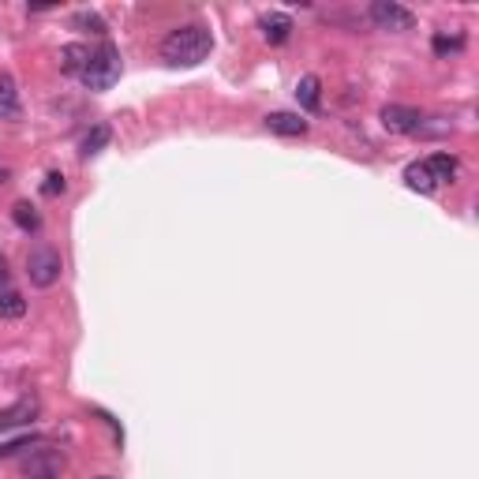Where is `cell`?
I'll return each mask as SVG.
<instances>
[{
  "mask_svg": "<svg viewBox=\"0 0 479 479\" xmlns=\"http://www.w3.org/2000/svg\"><path fill=\"white\" fill-rule=\"evenodd\" d=\"M4 180H8V169H4V165H0V184H4Z\"/></svg>",
  "mask_w": 479,
  "mask_h": 479,
  "instance_id": "21",
  "label": "cell"
},
{
  "mask_svg": "<svg viewBox=\"0 0 479 479\" xmlns=\"http://www.w3.org/2000/svg\"><path fill=\"white\" fill-rule=\"evenodd\" d=\"M457 49H465V38H445V34H438L435 38V53H457Z\"/></svg>",
  "mask_w": 479,
  "mask_h": 479,
  "instance_id": "17",
  "label": "cell"
},
{
  "mask_svg": "<svg viewBox=\"0 0 479 479\" xmlns=\"http://www.w3.org/2000/svg\"><path fill=\"white\" fill-rule=\"evenodd\" d=\"M405 184L412 187V191H420V195H430L438 184L430 180V172H427V165L423 162H412L408 169H405Z\"/></svg>",
  "mask_w": 479,
  "mask_h": 479,
  "instance_id": "13",
  "label": "cell"
},
{
  "mask_svg": "<svg viewBox=\"0 0 479 479\" xmlns=\"http://www.w3.org/2000/svg\"><path fill=\"white\" fill-rule=\"evenodd\" d=\"M87 60H90V49H87V45H64V49H60V72L83 75Z\"/></svg>",
  "mask_w": 479,
  "mask_h": 479,
  "instance_id": "11",
  "label": "cell"
},
{
  "mask_svg": "<svg viewBox=\"0 0 479 479\" xmlns=\"http://www.w3.org/2000/svg\"><path fill=\"white\" fill-rule=\"evenodd\" d=\"M0 281H4V259H0Z\"/></svg>",
  "mask_w": 479,
  "mask_h": 479,
  "instance_id": "22",
  "label": "cell"
},
{
  "mask_svg": "<svg viewBox=\"0 0 479 479\" xmlns=\"http://www.w3.org/2000/svg\"><path fill=\"white\" fill-rule=\"evenodd\" d=\"M210 49H214V34L206 27H177L162 42V57L172 68H195V64L210 57Z\"/></svg>",
  "mask_w": 479,
  "mask_h": 479,
  "instance_id": "1",
  "label": "cell"
},
{
  "mask_svg": "<svg viewBox=\"0 0 479 479\" xmlns=\"http://www.w3.org/2000/svg\"><path fill=\"white\" fill-rule=\"evenodd\" d=\"M423 165H427V172H430V180H435V184H450V180L457 177V157H453V154H445V150L430 154Z\"/></svg>",
  "mask_w": 479,
  "mask_h": 479,
  "instance_id": "8",
  "label": "cell"
},
{
  "mask_svg": "<svg viewBox=\"0 0 479 479\" xmlns=\"http://www.w3.org/2000/svg\"><path fill=\"white\" fill-rule=\"evenodd\" d=\"M371 19L382 30H397V34L416 27V15H412L405 4H397V0H375V4H371Z\"/></svg>",
  "mask_w": 479,
  "mask_h": 479,
  "instance_id": "4",
  "label": "cell"
},
{
  "mask_svg": "<svg viewBox=\"0 0 479 479\" xmlns=\"http://www.w3.org/2000/svg\"><path fill=\"white\" fill-rule=\"evenodd\" d=\"M60 270H64L60 251H53V247H34V251H30V259H27V278L34 281L38 289H53V285L60 281Z\"/></svg>",
  "mask_w": 479,
  "mask_h": 479,
  "instance_id": "3",
  "label": "cell"
},
{
  "mask_svg": "<svg viewBox=\"0 0 479 479\" xmlns=\"http://www.w3.org/2000/svg\"><path fill=\"white\" fill-rule=\"evenodd\" d=\"M15 225H19V229H38L42 217L34 214V206H30V202H15Z\"/></svg>",
  "mask_w": 479,
  "mask_h": 479,
  "instance_id": "16",
  "label": "cell"
},
{
  "mask_svg": "<svg viewBox=\"0 0 479 479\" xmlns=\"http://www.w3.org/2000/svg\"><path fill=\"white\" fill-rule=\"evenodd\" d=\"M109 139H113V132H109L105 124H98V127H94V132H90V135L83 139V154H87V157H90V154H98V150L105 147Z\"/></svg>",
  "mask_w": 479,
  "mask_h": 479,
  "instance_id": "15",
  "label": "cell"
},
{
  "mask_svg": "<svg viewBox=\"0 0 479 479\" xmlns=\"http://www.w3.org/2000/svg\"><path fill=\"white\" fill-rule=\"evenodd\" d=\"M296 98L303 109H318V102H323V83H318L315 75H303L300 87H296Z\"/></svg>",
  "mask_w": 479,
  "mask_h": 479,
  "instance_id": "14",
  "label": "cell"
},
{
  "mask_svg": "<svg viewBox=\"0 0 479 479\" xmlns=\"http://www.w3.org/2000/svg\"><path fill=\"white\" fill-rule=\"evenodd\" d=\"M420 124L423 117L416 113V109H408V105H386L382 109V127L393 135H412V132H420Z\"/></svg>",
  "mask_w": 479,
  "mask_h": 479,
  "instance_id": "5",
  "label": "cell"
},
{
  "mask_svg": "<svg viewBox=\"0 0 479 479\" xmlns=\"http://www.w3.org/2000/svg\"><path fill=\"white\" fill-rule=\"evenodd\" d=\"M98 479H113V475H98Z\"/></svg>",
  "mask_w": 479,
  "mask_h": 479,
  "instance_id": "23",
  "label": "cell"
},
{
  "mask_svg": "<svg viewBox=\"0 0 479 479\" xmlns=\"http://www.w3.org/2000/svg\"><path fill=\"white\" fill-rule=\"evenodd\" d=\"M266 127H270V132H274V135H303V132H308V120H303L300 113H270L266 117Z\"/></svg>",
  "mask_w": 479,
  "mask_h": 479,
  "instance_id": "9",
  "label": "cell"
},
{
  "mask_svg": "<svg viewBox=\"0 0 479 479\" xmlns=\"http://www.w3.org/2000/svg\"><path fill=\"white\" fill-rule=\"evenodd\" d=\"M75 23H79V27H94V30H98V34L105 30V23H102L94 11H79V15H75Z\"/></svg>",
  "mask_w": 479,
  "mask_h": 479,
  "instance_id": "20",
  "label": "cell"
},
{
  "mask_svg": "<svg viewBox=\"0 0 479 479\" xmlns=\"http://www.w3.org/2000/svg\"><path fill=\"white\" fill-rule=\"evenodd\" d=\"M38 416V397H23V401H15L11 408L0 412V430H11V427H23Z\"/></svg>",
  "mask_w": 479,
  "mask_h": 479,
  "instance_id": "6",
  "label": "cell"
},
{
  "mask_svg": "<svg viewBox=\"0 0 479 479\" xmlns=\"http://www.w3.org/2000/svg\"><path fill=\"white\" fill-rule=\"evenodd\" d=\"M262 34H266L270 45H285V42H289V34H293V19H289V15H281V11L266 15V19H262Z\"/></svg>",
  "mask_w": 479,
  "mask_h": 479,
  "instance_id": "10",
  "label": "cell"
},
{
  "mask_svg": "<svg viewBox=\"0 0 479 479\" xmlns=\"http://www.w3.org/2000/svg\"><path fill=\"white\" fill-rule=\"evenodd\" d=\"M42 191H45V195H60V191H64V177H60V172H49L45 184H42Z\"/></svg>",
  "mask_w": 479,
  "mask_h": 479,
  "instance_id": "19",
  "label": "cell"
},
{
  "mask_svg": "<svg viewBox=\"0 0 479 479\" xmlns=\"http://www.w3.org/2000/svg\"><path fill=\"white\" fill-rule=\"evenodd\" d=\"M27 315V300L19 289H11V285H4L0 289V318H23Z\"/></svg>",
  "mask_w": 479,
  "mask_h": 479,
  "instance_id": "12",
  "label": "cell"
},
{
  "mask_svg": "<svg viewBox=\"0 0 479 479\" xmlns=\"http://www.w3.org/2000/svg\"><path fill=\"white\" fill-rule=\"evenodd\" d=\"M120 79V49L117 45H102V49H94L90 60H87V68H83V83L87 90H109Z\"/></svg>",
  "mask_w": 479,
  "mask_h": 479,
  "instance_id": "2",
  "label": "cell"
},
{
  "mask_svg": "<svg viewBox=\"0 0 479 479\" xmlns=\"http://www.w3.org/2000/svg\"><path fill=\"white\" fill-rule=\"evenodd\" d=\"M34 442H38L34 435H27L19 442H8V445H0V457H11V453H19V450H27V445H34Z\"/></svg>",
  "mask_w": 479,
  "mask_h": 479,
  "instance_id": "18",
  "label": "cell"
},
{
  "mask_svg": "<svg viewBox=\"0 0 479 479\" xmlns=\"http://www.w3.org/2000/svg\"><path fill=\"white\" fill-rule=\"evenodd\" d=\"M23 105H19V90H15L11 75H0V120H19Z\"/></svg>",
  "mask_w": 479,
  "mask_h": 479,
  "instance_id": "7",
  "label": "cell"
}]
</instances>
